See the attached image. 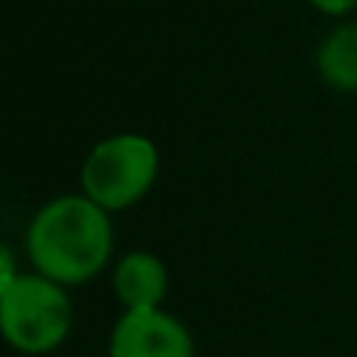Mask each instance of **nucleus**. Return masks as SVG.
I'll return each mask as SVG.
<instances>
[{
	"mask_svg": "<svg viewBox=\"0 0 357 357\" xmlns=\"http://www.w3.org/2000/svg\"><path fill=\"white\" fill-rule=\"evenodd\" d=\"M16 279V264H13V254L0 245V295L6 291V285Z\"/></svg>",
	"mask_w": 357,
	"mask_h": 357,
	"instance_id": "8",
	"label": "nucleus"
},
{
	"mask_svg": "<svg viewBox=\"0 0 357 357\" xmlns=\"http://www.w3.org/2000/svg\"><path fill=\"white\" fill-rule=\"evenodd\" d=\"M113 251V226L100 204L85 195L50 201L29 229V257L38 273L60 285H79L104 270Z\"/></svg>",
	"mask_w": 357,
	"mask_h": 357,
	"instance_id": "1",
	"label": "nucleus"
},
{
	"mask_svg": "<svg viewBox=\"0 0 357 357\" xmlns=\"http://www.w3.org/2000/svg\"><path fill=\"white\" fill-rule=\"evenodd\" d=\"M116 295L129 310H157V304L167 298L169 273L154 254L135 251L119 260L116 266Z\"/></svg>",
	"mask_w": 357,
	"mask_h": 357,
	"instance_id": "5",
	"label": "nucleus"
},
{
	"mask_svg": "<svg viewBox=\"0 0 357 357\" xmlns=\"http://www.w3.org/2000/svg\"><path fill=\"white\" fill-rule=\"evenodd\" d=\"M73 326V304L47 276H16L0 295V333L25 354L54 351Z\"/></svg>",
	"mask_w": 357,
	"mask_h": 357,
	"instance_id": "2",
	"label": "nucleus"
},
{
	"mask_svg": "<svg viewBox=\"0 0 357 357\" xmlns=\"http://www.w3.org/2000/svg\"><path fill=\"white\" fill-rule=\"evenodd\" d=\"M110 357H195V342L169 314L126 310L113 329Z\"/></svg>",
	"mask_w": 357,
	"mask_h": 357,
	"instance_id": "4",
	"label": "nucleus"
},
{
	"mask_svg": "<svg viewBox=\"0 0 357 357\" xmlns=\"http://www.w3.org/2000/svg\"><path fill=\"white\" fill-rule=\"evenodd\" d=\"M307 3L317 6L320 13H326V16H345L357 6V0H307Z\"/></svg>",
	"mask_w": 357,
	"mask_h": 357,
	"instance_id": "7",
	"label": "nucleus"
},
{
	"mask_svg": "<svg viewBox=\"0 0 357 357\" xmlns=\"http://www.w3.org/2000/svg\"><path fill=\"white\" fill-rule=\"evenodd\" d=\"M160 157L151 138L144 135H113L88 154L82 167L85 197L104 210H123L142 201L157 178Z\"/></svg>",
	"mask_w": 357,
	"mask_h": 357,
	"instance_id": "3",
	"label": "nucleus"
},
{
	"mask_svg": "<svg viewBox=\"0 0 357 357\" xmlns=\"http://www.w3.org/2000/svg\"><path fill=\"white\" fill-rule=\"evenodd\" d=\"M317 69L335 91H357V25H342L320 44Z\"/></svg>",
	"mask_w": 357,
	"mask_h": 357,
	"instance_id": "6",
	"label": "nucleus"
}]
</instances>
